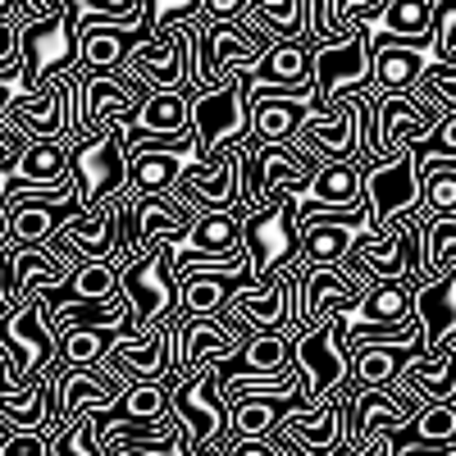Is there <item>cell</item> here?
<instances>
[{"label":"cell","mask_w":456,"mask_h":456,"mask_svg":"<svg viewBox=\"0 0 456 456\" xmlns=\"http://www.w3.org/2000/svg\"><path fill=\"white\" fill-rule=\"evenodd\" d=\"M78 201H64V206H23L10 215V247L19 251H37V247H51L69 219H78Z\"/></svg>","instance_id":"obj_22"},{"label":"cell","mask_w":456,"mask_h":456,"mask_svg":"<svg viewBox=\"0 0 456 456\" xmlns=\"http://www.w3.org/2000/svg\"><path fill=\"white\" fill-rule=\"evenodd\" d=\"M370 60H374V87L384 96H415L429 73V51L370 46Z\"/></svg>","instance_id":"obj_19"},{"label":"cell","mask_w":456,"mask_h":456,"mask_svg":"<svg viewBox=\"0 0 456 456\" xmlns=\"http://www.w3.org/2000/svg\"><path fill=\"white\" fill-rule=\"evenodd\" d=\"M60 238L78 251L83 260H105V265H110V260H114V247H119V219H114V206L69 219Z\"/></svg>","instance_id":"obj_25"},{"label":"cell","mask_w":456,"mask_h":456,"mask_svg":"<svg viewBox=\"0 0 456 456\" xmlns=\"http://www.w3.org/2000/svg\"><path fill=\"white\" fill-rule=\"evenodd\" d=\"M192 137H197V165H210L224 151H238L251 137V114L242 105L238 78L215 92L192 96Z\"/></svg>","instance_id":"obj_9"},{"label":"cell","mask_w":456,"mask_h":456,"mask_svg":"<svg viewBox=\"0 0 456 456\" xmlns=\"http://www.w3.org/2000/svg\"><path fill=\"white\" fill-rule=\"evenodd\" d=\"M124 456H151V452H124Z\"/></svg>","instance_id":"obj_44"},{"label":"cell","mask_w":456,"mask_h":456,"mask_svg":"<svg viewBox=\"0 0 456 456\" xmlns=\"http://www.w3.org/2000/svg\"><path fill=\"white\" fill-rule=\"evenodd\" d=\"M315 456H342V452H315Z\"/></svg>","instance_id":"obj_45"},{"label":"cell","mask_w":456,"mask_h":456,"mask_svg":"<svg viewBox=\"0 0 456 456\" xmlns=\"http://www.w3.org/2000/svg\"><path fill=\"white\" fill-rule=\"evenodd\" d=\"M0 393H5V374H0Z\"/></svg>","instance_id":"obj_46"},{"label":"cell","mask_w":456,"mask_h":456,"mask_svg":"<svg viewBox=\"0 0 456 456\" xmlns=\"http://www.w3.org/2000/svg\"><path fill=\"white\" fill-rule=\"evenodd\" d=\"M55 397H60V420H78V415L114 411L124 397L119 384H110L101 370H55Z\"/></svg>","instance_id":"obj_15"},{"label":"cell","mask_w":456,"mask_h":456,"mask_svg":"<svg viewBox=\"0 0 456 456\" xmlns=\"http://www.w3.org/2000/svg\"><path fill=\"white\" fill-rule=\"evenodd\" d=\"M370 32L361 28L347 46L311 51V78H315V101L311 114H333L338 101L347 96H374V60H370Z\"/></svg>","instance_id":"obj_7"},{"label":"cell","mask_w":456,"mask_h":456,"mask_svg":"<svg viewBox=\"0 0 456 456\" xmlns=\"http://www.w3.org/2000/svg\"><path fill=\"white\" fill-rule=\"evenodd\" d=\"M51 456H105L101 443H96V429H92V415L69 420V425L51 438Z\"/></svg>","instance_id":"obj_35"},{"label":"cell","mask_w":456,"mask_h":456,"mask_svg":"<svg viewBox=\"0 0 456 456\" xmlns=\"http://www.w3.org/2000/svg\"><path fill=\"white\" fill-rule=\"evenodd\" d=\"M197 19H201V0H156V42H169L178 28Z\"/></svg>","instance_id":"obj_37"},{"label":"cell","mask_w":456,"mask_h":456,"mask_svg":"<svg viewBox=\"0 0 456 456\" xmlns=\"http://www.w3.org/2000/svg\"><path fill=\"white\" fill-rule=\"evenodd\" d=\"M69 174L83 215L114 206L128 192V128L114 124L87 142H69Z\"/></svg>","instance_id":"obj_1"},{"label":"cell","mask_w":456,"mask_h":456,"mask_svg":"<svg viewBox=\"0 0 456 456\" xmlns=\"http://www.w3.org/2000/svg\"><path fill=\"white\" fill-rule=\"evenodd\" d=\"M174 197L183 206H192L197 215H238L247 210V197H242V156L238 151H224V156H215L210 165H192Z\"/></svg>","instance_id":"obj_11"},{"label":"cell","mask_w":456,"mask_h":456,"mask_svg":"<svg viewBox=\"0 0 456 456\" xmlns=\"http://www.w3.org/2000/svg\"><path fill=\"white\" fill-rule=\"evenodd\" d=\"M365 210H370L365 233H374V238L388 233L402 215L420 210V169H415L411 151L365 174Z\"/></svg>","instance_id":"obj_12"},{"label":"cell","mask_w":456,"mask_h":456,"mask_svg":"<svg viewBox=\"0 0 456 456\" xmlns=\"http://www.w3.org/2000/svg\"><path fill=\"white\" fill-rule=\"evenodd\" d=\"M306 14H311V0H251V23L274 32L279 42L306 46Z\"/></svg>","instance_id":"obj_29"},{"label":"cell","mask_w":456,"mask_h":456,"mask_svg":"<svg viewBox=\"0 0 456 456\" xmlns=\"http://www.w3.org/2000/svg\"><path fill=\"white\" fill-rule=\"evenodd\" d=\"M192 165H197V146L137 151V156H128V192L133 197H169Z\"/></svg>","instance_id":"obj_17"},{"label":"cell","mask_w":456,"mask_h":456,"mask_svg":"<svg viewBox=\"0 0 456 456\" xmlns=\"http://www.w3.org/2000/svg\"><path fill=\"white\" fill-rule=\"evenodd\" d=\"M242 224H247V210L238 215H201L192 224L183 247L192 251H206V256H228V251H242Z\"/></svg>","instance_id":"obj_30"},{"label":"cell","mask_w":456,"mask_h":456,"mask_svg":"<svg viewBox=\"0 0 456 456\" xmlns=\"http://www.w3.org/2000/svg\"><path fill=\"white\" fill-rule=\"evenodd\" d=\"M356 238H361L356 228H333V224L301 228V265H311V270H338V265H347Z\"/></svg>","instance_id":"obj_28"},{"label":"cell","mask_w":456,"mask_h":456,"mask_svg":"<svg viewBox=\"0 0 456 456\" xmlns=\"http://www.w3.org/2000/svg\"><path fill=\"white\" fill-rule=\"evenodd\" d=\"M452 51H456V5L434 0V51H429V60H447Z\"/></svg>","instance_id":"obj_38"},{"label":"cell","mask_w":456,"mask_h":456,"mask_svg":"<svg viewBox=\"0 0 456 456\" xmlns=\"http://www.w3.org/2000/svg\"><path fill=\"white\" fill-rule=\"evenodd\" d=\"M370 46L434 51V0H388V14L370 32Z\"/></svg>","instance_id":"obj_18"},{"label":"cell","mask_w":456,"mask_h":456,"mask_svg":"<svg viewBox=\"0 0 456 456\" xmlns=\"http://www.w3.org/2000/svg\"><path fill=\"white\" fill-rule=\"evenodd\" d=\"M169 415L183 429L178 456H210L215 447L233 438V411L219 393V361L206 365L197 379H183L169 397Z\"/></svg>","instance_id":"obj_4"},{"label":"cell","mask_w":456,"mask_h":456,"mask_svg":"<svg viewBox=\"0 0 456 456\" xmlns=\"http://www.w3.org/2000/svg\"><path fill=\"white\" fill-rule=\"evenodd\" d=\"M251 14V0H201L206 23H242Z\"/></svg>","instance_id":"obj_39"},{"label":"cell","mask_w":456,"mask_h":456,"mask_svg":"<svg viewBox=\"0 0 456 456\" xmlns=\"http://www.w3.org/2000/svg\"><path fill=\"white\" fill-rule=\"evenodd\" d=\"M411 156H415V169H420V183L438 169H452L456 165V114H447L420 146H411Z\"/></svg>","instance_id":"obj_32"},{"label":"cell","mask_w":456,"mask_h":456,"mask_svg":"<svg viewBox=\"0 0 456 456\" xmlns=\"http://www.w3.org/2000/svg\"><path fill=\"white\" fill-rule=\"evenodd\" d=\"M352 320H356V324H374V329L415 320V288H411V283H374Z\"/></svg>","instance_id":"obj_27"},{"label":"cell","mask_w":456,"mask_h":456,"mask_svg":"<svg viewBox=\"0 0 456 456\" xmlns=\"http://www.w3.org/2000/svg\"><path fill=\"white\" fill-rule=\"evenodd\" d=\"M374 110H379V165L406 156L411 146H420L447 119V110L438 101H429L425 92H415V96H384L379 92Z\"/></svg>","instance_id":"obj_10"},{"label":"cell","mask_w":456,"mask_h":456,"mask_svg":"<svg viewBox=\"0 0 456 456\" xmlns=\"http://www.w3.org/2000/svg\"><path fill=\"white\" fill-rule=\"evenodd\" d=\"M311 119V96H274V101H260L251 110V137L260 146H288L297 142L301 124Z\"/></svg>","instance_id":"obj_20"},{"label":"cell","mask_w":456,"mask_h":456,"mask_svg":"<svg viewBox=\"0 0 456 456\" xmlns=\"http://www.w3.org/2000/svg\"><path fill=\"white\" fill-rule=\"evenodd\" d=\"M83 28H133L146 10V0H73Z\"/></svg>","instance_id":"obj_33"},{"label":"cell","mask_w":456,"mask_h":456,"mask_svg":"<svg viewBox=\"0 0 456 456\" xmlns=\"http://www.w3.org/2000/svg\"><path fill=\"white\" fill-rule=\"evenodd\" d=\"M10 242V215H5V206H0V247Z\"/></svg>","instance_id":"obj_42"},{"label":"cell","mask_w":456,"mask_h":456,"mask_svg":"<svg viewBox=\"0 0 456 456\" xmlns=\"http://www.w3.org/2000/svg\"><path fill=\"white\" fill-rule=\"evenodd\" d=\"M420 210L425 215H456V165L438 169L420 183Z\"/></svg>","instance_id":"obj_36"},{"label":"cell","mask_w":456,"mask_h":456,"mask_svg":"<svg viewBox=\"0 0 456 456\" xmlns=\"http://www.w3.org/2000/svg\"><path fill=\"white\" fill-rule=\"evenodd\" d=\"M292 356L301 370V388H306V406H324L352 374V356H347V315H333L324 324H315L306 338L292 342Z\"/></svg>","instance_id":"obj_8"},{"label":"cell","mask_w":456,"mask_h":456,"mask_svg":"<svg viewBox=\"0 0 456 456\" xmlns=\"http://www.w3.org/2000/svg\"><path fill=\"white\" fill-rule=\"evenodd\" d=\"M415 320L425 329L429 356L456 347V270L447 279H429L415 288Z\"/></svg>","instance_id":"obj_16"},{"label":"cell","mask_w":456,"mask_h":456,"mask_svg":"<svg viewBox=\"0 0 456 456\" xmlns=\"http://www.w3.org/2000/svg\"><path fill=\"white\" fill-rule=\"evenodd\" d=\"M297 146L315 156L320 165H356V119H352V105L338 101L333 114H311L297 133Z\"/></svg>","instance_id":"obj_13"},{"label":"cell","mask_w":456,"mask_h":456,"mask_svg":"<svg viewBox=\"0 0 456 456\" xmlns=\"http://www.w3.org/2000/svg\"><path fill=\"white\" fill-rule=\"evenodd\" d=\"M402 388L425 397L429 406L434 402H456V347H447L438 356H425V361H411L406 374H402Z\"/></svg>","instance_id":"obj_26"},{"label":"cell","mask_w":456,"mask_h":456,"mask_svg":"<svg viewBox=\"0 0 456 456\" xmlns=\"http://www.w3.org/2000/svg\"><path fill=\"white\" fill-rule=\"evenodd\" d=\"M256 288L251 274H238V279H187L178 283V315L183 320H219L228 306H233V297Z\"/></svg>","instance_id":"obj_21"},{"label":"cell","mask_w":456,"mask_h":456,"mask_svg":"<svg viewBox=\"0 0 456 456\" xmlns=\"http://www.w3.org/2000/svg\"><path fill=\"white\" fill-rule=\"evenodd\" d=\"M411 434L425 447H452L456 443V402H434L420 411V420L411 425Z\"/></svg>","instance_id":"obj_34"},{"label":"cell","mask_w":456,"mask_h":456,"mask_svg":"<svg viewBox=\"0 0 456 456\" xmlns=\"http://www.w3.org/2000/svg\"><path fill=\"white\" fill-rule=\"evenodd\" d=\"M365 201V174L361 165H324L311 183V192L301 206H311V210H352Z\"/></svg>","instance_id":"obj_23"},{"label":"cell","mask_w":456,"mask_h":456,"mask_svg":"<svg viewBox=\"0 0 456 456\" xmlns=\"http://www.w3.org/2000/svg\"><path fill=\"white\" fill-rule=\"evenodd\" d=\"M242 247H247V260H251L256 288H274L292 265H301V201L247 210Z\"/></svg>","instance_id":"obj_5"},{"label":"cell","mask_w":456,"mask_h":456,"mask_svg":"<svg viewBox=\"0 0 456 456\" xmlns=\"http://www.w3.org/2000/svg\"><path fill=\"white\" fill-rule=\"evenodd\" d=\"M352 456H379V443H370V447H356Z\"/></svg>","instance_id":"obj_43"},{"label":"cell","mask_w":456,"mask_h":456,"mask_svg":"<svg viewBox=\"0 0 456 456\" xmlns=\"http://www.w3.org/2000/svg\"><path fill=\"white\" fill-rule=\"evenodd\" d=\"M119 292L133 311V338H146L160 324L178 320V279L169 270V247H156L133 260L119 274Z\"/></svg>","instance_id":"obj_6"},{"label":"cell","mask_w":456,"mask_h":456,"mask_svg":"<svg viewBox=\"0 0 456 456\" xmlns=\"http://www.w3.org/2000/svg\"><path fill=\"white\" fill-rule=\"evenodd\" d=\"M228 456H288L274 443H242V438H228Z\"/></svg>","instance_id":"obj_41"},{"label":"cell","mask_w":456,"mask_h":456,"mask_svg":"<svg viewBox=\"0 0 456 456\" xmlns=\"http://www.w3.org/2000/svg\"><path fill=\"white\" fill-rule=\"evenodd\" d=\"M420 233H425V274L447 279L456 270V215H425L420 210Z\"/></svg>","instance_id":"obj_31"},{"label":"cell","mask_w":456,"mask_h":456,"mask_svg":"<svg viewBox=\"0 0 456 456\" xmlns=\"http://www.w3.org/2000/svg\"><path fill=\"white\" fill-rule=\"evenodd\" d=\"M78 46H83V23L78 5H64L55 19H37L19 28V60H23V87L32 96L51 92L60 78L78 73Z\"/></svg>","instance_id":"obj_2"},{"label":"cell","mask_w":456,"mask_h":456,"mask_svg":"<svg viewBox=\"0 0 456 456\" xmlns=\"http://www.w3.org/2000/svg\"><path fill=\"white\" fill-rule=\"evenodd\" d=\"M283 374H297L292 338L283 333H260L238 356L219 361V384H233V379H283Z\"/></svg>","instance_id":"obj_14"},{"label":"cell","mask_w":456,"mask_h":456,"mask_svg":"<svg viewBox=\"0 0 456 456\" xmlns=\"http://www.w3.org/2000/svg\"><path fill=\"white\" fill-rule=\"evenodd\" d=\"M415 361V352H406V347H365V352H356L352 356V384H356V393H393L397 384H402V374H406V365Z\"/></svg>","instance_id":"obj_24"},{"label":"cell","mask_w":456,"mask_h":456,"mask_svg":"<svg viewBox=\"0 0 456 456\" xmlns=\"http://www.w3.org/2000/svg\"><path fill=\"white\" fill-rule=\"evenodd\" d=\"M23 96H32V92L23 87V73H19V78H0V119H5L10 105H14V101H23Z\"/></svg>","instance_id":"obj_40"},{"label":"cell","mask_w":456,"mask_h":456,"mask_svg":"<svg viewBox=\"0 0 456 456\" xmlns=\"http://www.w3.org/2000/svg\"><path fill=\"white\" fill-rule=\"evenodd\" d=\"M0 352L10 356L5 393H23L32 384H42V379L55 370L60 342L51 333V315H46L42 297H28L19 311H10L5 320H0Z\"/></svg>","instance_id":"obj_3"}]
</instances>
